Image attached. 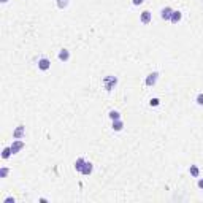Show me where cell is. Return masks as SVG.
Returning <instances> with one entry per match:
<instances>
[{
    "mask_svg": "<svg viewBox=\"0 0 203 203\" xmlns=\"http://www.w3.org/2000/svg\"><path fill=\"white\" fill-rule=\"evenodd\" d=\"M108 116H110V119H111V121H117V119H121V113H119V111H114V110H113V111H110V114H108Z\"/></svg>",
    "mask_w": 203,
    "mask_h": 203,
    "instance_id": "14",
    "label": "cell"
},
{
    "mask_svg": "<svg viewBox=\"0 0 203 203\" xmlns=\"http://www.w3.org/2000/svg\"><path fill=\"white\" fill-rule=\"evenodd\" d=\"M11 154H13L11 146H7V148H3V151H2V159H8Z\"/></svg>",
    "mask_w": 203,
    "mask_h": 203,
    "instance_id": "13",
    "label": "cell"
},
{
    "mask_svg": "<svg viewBox=\"0 0 203 203\" xmlns=\"http://www.w3.org/2000/svg\"><path fill=\"white\" fill-rule=\"evenodd\" d=\"M0 2H2V3H7V2H8V0H0Z\"/></svg>",
    "mask_w": 203,
    "mask_h": 203,
    "instance_id": "23",
    "label": "cell"
},
{
    "mask_svg": "<svg viewBox=\"0 0 203 203\" xmlns=\"http://www.w3.org/2000/svg\"><path fill=\"white\" fill-rule=\"evenodd\" d=\"M181 19H183V13H181V11H173V14H172V19H170V21H172L173 24H178Z\"/></svg>",
    "mask_w": 203,
    "mask_h": 203,
    "instance_id": "10",
    "label": "cell"
},
{
    "mask_svg": "<svg viewBox=\"0 0 203 203\" xmlns=\"http://www.w3.org/2000/svg\"><path fill=\"white\" fill-rule=\"evenodd\" d=\"M143 2H144V0H132V3H133L135 7H138V5H141Z\"/></svg>",
    "mask_w": 203,
    "mask_h": 203,
    "instance_id": "20",
    "label": "cell"
},
{
    "mask_svg": "<svg viewBox=\"0 0 203 203\" xmlns=\"http://www.w3.org/2000/svg\"><path fill=\"white\" fill-rule=\"evenodd\" d=\"M11 201H14V198H13V197H8V198H5V203H11Z\"/></svg>",
    "mask_w": 203,
    "mask_h": 203,
    "instance_id": "21",
    "label": "cell"
},
{
    "mask_svg": "<svg viewBox=\"0 0 203 203\" xmlns=\"http://www.w3.org/2000/svg\"><path fill=\"white\" fill-rule=\"evenodd\" d=\"M157 79H159V73L157 71H152V73H149L148 76H146V81H144V84L146 86H154L155 83H157Z\"/></svg>",
    "mask_w": 203,
    "mask_h": 203,
    "instance_id": "2",
    "label": "cell"
},
{
    "mask_svg": "<svg viewBox=\"0 0 203 203\" xmlns=\"http://www.w3.org/2000/svg\"><path fill=\"white\" fill-rule=\"evenodd\" d=\"M8 168H2V170H0V178H7V175H8Z\"/></svg>",
    "mask_w": 203,
    "mask_h": 203,
    "instance_id": "19",
    "label": "cell"
},
{
    "mask_svg": "<svg viewBox=\"0 0 203 203\" xmlns=\"http://www.w3.org/2000/svg\"><path fill=\"white\" fill-rule=\"evenodd\" d=\"M102 84H103V87L110 92V91H113V89L116 87V84H117V78H116V76H113V75H108V76H105V78H103Z\"/></svg>",
    "mask_w": 203,
    "mask_h": 203,
    "instance_id": "1",
    "label": "cell"
},
{
    "mask_svg": "<svg viewBox=\"0 0 203 203\" xmlns=\"http://www.w3.org/2000/svg\"><path fill=\"white\" fill-rule=\"evenodd\" d=\"M92 170H94V165L91 164V162H86L84 167H83V170H81V173L87 176V175H91V173H92Z\"/></svg>",
    "mask_w": 203,
    "mask_h": 203,
    "instance_id": "8",
    "label": "cell"
},
{
    "mask_svg": "<svg viewBox=\"0 0 203 203\" xmlns=\"http://www.w3.org/2000/svg\"><path fill=\"white\" fill-rule=\"evenodd\" d=\"M68 2H70V0H56V3H57V7H59L60 10L67 8V7H68Z\"/></svg>",
    "mask_w": 203,
    "mask_h": 203,
    "instance_id": "16",
    "label": "cell"
},
{
    "mask_svg": "<svg viewBox=\"0 0 203 203\" xmlns=\"http://www.w3.org/2000/svg\"><path fill=\"white\" fill-rule=\"evenodd\" d=\"M68 59H70V51H68V49H60V51H59V60L67 62Z\"/></svg>",
    "mask_w": 203,
    "mask_h": 203,
    "instance_id": "9",
    "label": "cell"
},
{
    "mask_svg": "<svg viewBox=\"0 0 203 203\" xmlns=\"http://www.w3.org/2000/svg\"><path fill=\"white\" fill-rule=\"evenodd\" d=\"M197 184H198V187H200V189H203V179H198V183H197Z\"/></svg>",
    "mask_w": 203,
    "mask_h": 203,
    "instance_id": "22",
    "label": "cell"
},
{
    "mask_svg": "<svg viewBox=\"0 0 203 203\" xmlns=\"http://www.w3.org/2000/svg\"><path fill=\"white\" fill-rule=\"evenodd\" d=\"M149 105H151V106H159V105H160V100H159V99H151Z\"/></svg>",
    "mask_w": 203,
    "mask_h": 203,
    "instance_id": "18",
    "label": "cell"
},
{
    "mask_svg": "<svg viewBox=\"0 0 203 203\" xmlns=\"http://www.w3.org/2000/svg\"><path fill=\"white\" fill-rule=\"evenodd\" d=\"M84 164H86V160H84L83 157H79V159H76V162H75V168H76L78 172H81V170H83V167H84Z\"/></svg>",
    "mask_w": 203,
    "mask_h": 203,
    "instance_id": "12",
    "label": "cell"
},
{
    "mask_svg": "<svg viewBox=\"0 0 203 203\" xmlns=\"http://www.w3.org/2000/svg\"><path fill=\"white\" fill-rule=\"evenodd\" d=\"M24 135H25V127H24V126H19V127L13 132V138H18V140H21Z\"/></svg>",
    "mask_w": 203,
    "mask_h": 203,
    "instance_id": "7",
    "label": "cell"
},
{
    "mask_svg": "<svg viewBox=\"0 0 203 203\" xmlns=\"http://www.w3.org/2000/svg\"><path fill=\"white\" fill-rule=\"evenodd\" d=\"M195 102H197V105H200V106H203V92H200V94L197 95V99H195Z\"/></svg>",
    "mask_w": 203,
    "mask_h": 203,
    "instance_id": "17",
    "label": "cell"
},
{
    "mask_svg": "<svg viewBox=\"0 0 203 203\" xmlns=\"http://www.w3.org/2000/svg\"><path fill=\"white\" fill-rule=\"evenodd\" d=\"M140 21H141L143 24H149V22L152 21V13H151V11H148V10H146V11H143V13L140 14Z\"/></svg>",
    "mask_w": 203,
    "mask_h": 203,
    "instance_id": "6",
    "label": "cell"
},
{
    "mask_svg": "<svg viewBox=\"0 0 203 203\" xmlns=\"http://www.w3.org/2000/svg\"><path fill=\"white\" fill-rule=\"evenodd\" d=\"M189 173H190L194 178H198V173H200V172H198V167H197V165H190V168H189Z\"/></svg>",
    "mask_w": 203,
    "mask_h": 203,
    "instance_id": "15",
    "label": "cell"
},
{
    "mask_svg": "<svg viewBox=\"0 0 203 203\" xmlns=\"http://www.w3.org/2000/svg\"><path fill=\"white\" fill-rule=\"evenodd\" d=\"M122 127H124V122L121 119H117V121H113V130H116V132H121L122 130Z\"/></svg>",
    "mask_w": 203,
    "mask_h": 203,
    "instance_id": "11",
    "label": "cell"
},
{
    "mask_svg": "<svg viewBox=\"0 0 203 203\" xmlns=\"http://www.w3.org/2000/svg\"><path fill=\"white\" fill-rule=\"evenodd\" d=\"M172 14H173V10H172L170 7L162 8V11H160V18L164 19V21H170V19H172Z\"/></svg>",
    "mask_w": 203,
    "mask_h": 203,
    "instance_id": "4",
    "label": "cell"
},
{
    "mask_svg": "<svg viewBox=\"0 0 203 203\" xmlns=\"http://www.w3.org/2000/svg\"><path fill=\"white\" fill-rule=\"evenodd\" d=\"M49 67H51V62H49L46 57H42V59L38 60V68H40V70L46 71V70H49Z\"/></svg>",
    "mask_w": 203,
    "mask_h": 203,
    "instance_id": "5",
    "label": "cell"
},
{
    "mask_svg": "<svg viewBox=\"0 0 203 203\" xmlns=\"http://www.w3.org/2000/svg\"><path fill=\"white\" fill-rule=\"evenodd\" d=\"M25 146V143L22 141V140H18V138H14L13 140V144H11V151H13V154H18L22 148Z\"/></svg>",
    "mask_w": 203,
    "mask_h": 203,
    "instance_id": "3",
    "label": "cell"
}]
</instances>
